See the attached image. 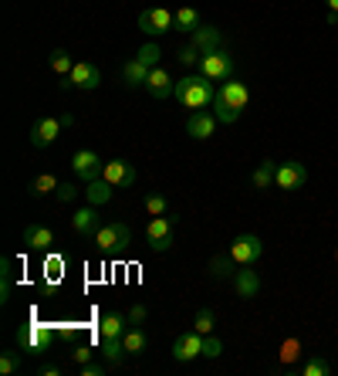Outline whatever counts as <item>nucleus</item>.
<instances>
[{
  "instance_id": "nucleus-40",
  "label": "nucleus",
  "mask_w": 338,
  "mask_h": 376,
  "mask_svg": "<svg viewBox=\"0 0 338 376\" xmlns=\"http://www.w3.org/2000/svg\"><path fill=\"white\" fill-rule=\"evenodd\" d=\"M71 360H75L78 366L92 363V346H71Z\"/></svg>"
},
{
  "instance_id": "nucleus-23",
  "label": "nucleus",
  "mask_w": 338,
  "mask_h": 376,
  "mask_svg": "<svg viewBox=\"0 0 338 376\" xmlns=\"http://www.w3.org/2000/svg\"><path fill=\"white\" fill-rule=\"evenodd\" d=\"M274 176H277V163H274V159H264L261 166L254 170L250 183H254V190H267L271 183H274Z\"/></svg>"
},
{
  "instance_id": "nucleus-34",
  "label": "nucleus",
  "mask_w": 338,
  "mask_h": 376,
  "mask_svg": "<svg viewBox=\"0 0 338 376\" xmlns=\"http://www.w3.org/2000/svg\"><path fill=\"white\" fill-rule=\"evenodd\" d=\"M200 58H203V51H200L197 45L180 47V55H176V62L183 64V68H190V64H200Z\"/></svg>"
},
{
  "instance_id": "nucleus-8",
  "label": "nucleus",
  "mask_w": 338,
  "mask_h": 376,
  "mask_svg": "<svg viewBox=\"0 0 338 376\" xmlns=\"http://www.w3.org/2000/svg\"><path fill=\"white\" fill-rule=\"evenodd\" d=\"M71 85H75V89H85V92H92V89L102 85V72H98L92 62H75L68 81H62V89H71Z\"/></svg>"
},
{
  "instance_id": "nucleus-20",
  "label": "nucleus",
  "mask_w": 338,
  "mask_h": 376,
  "mask_svg": "<svg viewBox=\"0 0 338 376\" xmlns=\"http://www.w3.org/2000/svg\"><path fill=\"white\" fill-rule=\"evenodd\" d=\"M122 79H125V85H129V89H139V85H146V79H149V64H142L139 58L125 62Z\"/></svg>"
},
{
  "instance_id": "nucleus-31",
  "label": "nucleus",
  "mask_w": 338,
  "mask_h": 376,
  "mask_svg": "<svg viewBox=\"0 0 338 376\" xmlns=\"http://www.w3.org/2000/svg\"><path fill=\"white\" fill-rule=\"evenodd\" d=\"M214 326H216V315L210 312V309H200V312H197V319H193V329L200 332V336H210V332H214Z\"/></svg>"
},
{
  "instance_id": "nucleus-32",
  "label": "nucleus",
  "mask_w": 338,
  "mask_h": 376,
  "mask_svg": "<svg viewBox=\"0 0 338 376\" xmlns=\"http://www.w3.org/2000/svg\"><path fill=\"white\" fill-rule=\"evenodd\" d=\"M136 58H139L142 64H149V68H159V58H163V51H159V45H153V41H149V45L139 47Z\"/></svg>"
},
{
  "instance_id": "nucleus-24",
  "label": "nucleus",
  "mask_w": 338,
  "mask_h": 376,
  "mask_svg": "<svg viewBox=\"0 0 338 376\" xmlns=\"http://www.w3.org/2000/svg\"><path fill=\"white\" fill-rule=\"evenodd\" d=\"M98 332H102V339H119V336L125 332V315H119V312L102 315V326H98Z\"/></svg>"
},
{
  "instance_id": "nucleus-35",
  "label": "nucleus",
  "mask_w": 338,
  "mask_h": 376,
  "mask_svg": "<svg viewBox=\"0 0 338 376\" xmlns=\"http://www.w3.org/2000/svg\"><path fill=\"white\" fill-rule=\"evenodd\" d=\"M214 115L220 119V123H237L240 119V112H233L227 102H220V98H214Z\"/></svg>"
},
{
  "instance_id": "nucleus-48",
  "label": "nucleus",
  "mask_w": 338,
  "mask_h": 376,
  "mask_svg": "<svg viewBox=\"0 0 338 376\" xmlns=\"http://www.w3.org/2000/svg\"><path fill=\"white\" fill-rule=\"evenodd\" d=\"M325 4H328V11H335L338 14V0H325Z\"/></svg>"
},
{
  "instance_id": "nucleus-15",
  "label": "nucleus",
  "mask_w": 338,
  "mask_h": 376,
  "mask_svg": "<svg viewBox=\"0 0 338 376\" xmlns=\"http://www.w3.org/2000/svg\"><path fill=\"white\" fill-rule=\"evenodd\" d=\"M146 89H149V95H153L156 102H163V98H169V95L176 92V81L169 79V72L163 68V64H159V68H149Z\"/></svg>"
},
{
  "instance_id": "nucleus-43",
  "label": "nucleus",
  "mask_w": 338,
  "mask_h": 376,
  "mask_svg": "<svg viewBox=\"0 0 338 376\" xmlns=\"http://www.w3.org/2000/svg\"><path fill=\"white\" fill-rule=\"evenodd\" d=\"M129 322H132V326H142V322H146V309H142V305H132V309H129Z\"/></svg>"
},
{
  "instance_id": "nucleus-29",
  "label": "nucleus",
  "mask_w": 338,
  "mask_h": 376,
  "mask_svg": "<svg viewBox=\"0 0 338 376\" xmlns=\"http://www.w3.org/2000/svg\"><path fill=\"white\" fill-rule=\"evenodd\" d=\"M58 187H62V183H58L51 173H41V176L31 183V197H47V193H54Z\"/></svg>"
},
{
  "instance_id": "nucleus-30",
  "label": "nucleus",
  "mask_w": 338,
  "mask_h": 376,
  "mask_svg": "<svg viewBox=\"0 0 338 376\" xmlns=\"http://www.w3.org/2000/svg\"><path fill=\"white\" fill-rule=\"evenodd\" d=\"M71 68H75V62L68 58V51H62V47H58V51H51V72H54V75H64V79H68V75H71Z\"/></svg>"
},
{
  "instance_id": "nucleus-11",
  "label": "nucleus",
  "mask_w": 338,
  "mask_h": 376,
  "mask_svg": "<svg viewBox=\"0 0 338 376\" xmlns=\"http://www.w3.org/2000/svg\"><path fill=\"white\" fill-rule=\"evenodd\" d=\"M216 98H220V102H227L233 112H244V109H247V102H250V92H247L244 81L227 79L223 85H220V89H216Z\"/></svg>"
},
{
  "instance_id": "nucleus-45",
  "label": "nucleus",
  "mask_w": 338,
  "mask_h": 376,
  "mask_svg": "<svg viewBox=\"0 0 338 376\" xmlns=\"http://www.w3.org/2000/svg\"><path fill=\"white\" fill-rule=\"evenodd\" d=\"M281 356H284V360H294V356H298V343H284V353H281Z\"/></svg>"
},
{
  "instance_id": "nucleus-21",
  "label": "nucleus",
  "mask_w": 338,
  "mask_h": 376,
  "mask_svg": "<svg viewBox=\"0 0 338 376\" xmlns=\"http://www.w3.org/2000/svg\"><path fill=\"white\" fill-rule=\"evenodd\" d=\"M173 237V220L163 214V217H153L149 220V227H146V241L156 244V241H169Z\"/></svg>"
},
{
  "instance_id": "nucleus-39",
  "label": "nucleus",
  "mask_w": 338,
  "mask_h": 376,
  "mask_svg": "<svg viewBox=\"0 0 338 376\" xmlns=\"http://www.w3.org/2000/svg\"><path fill=\"white\" fill-rule=\"evenodd\" d=\"M305 376H328L332 373V363H325V360H311L305 363V370H301Z\"/></svg>"
},
{
  "instance_id": "nucleus-26",
  "label": "nucleus",
  "mask_w": 338,
  "mask_h": 376,
  "mask_svg": "<svg viewBox=\"0 0 338 376\" xmlns=\"http://www.w3.org/2000/svg\"><path fill=\"white\" fill-rule=\"evenodd\" d=\"M122 343H125V353H129V356H142L149 339H146V332H142V329H125Z\"/></svg>"
},
{
  "instance_id": "nucleus-1",
  "label": "nucleus",
  "mask_w": 338,
  "mask_h": 376,
  "mask_svg": "<svg viewBox=\"0 0 338 376\" xmlns=\"http://www.w3.org/2000/svg\"><path fill=\"white\" fill-rule=\"evenodd\" d=\"M176 98H180V106L183 109H206L210 102L216 98V89L210 85V79L206 75H186L183 81H176Z\"/></svg>"
},
{
  "instance_id": "nucleus-4",
  "label": "nucleus",
  "mask_w": 338,
  "mask_h": 376,
  "mask_svg": "<svg viewBox=\"0 0 338 376\" xmlns=\"http://www.w3.org/2000/svg\"><path fill=\"white\" fill-rule=\"evenodd\" d=\"M231 258L237 261V265H257V261L264 258V241H261L257 234H240V237H233Z\"/></svg>"
},
{
  "instance_id": "nucleus-19",
  "label": "nucleus",
  "mask_w": 338,
  "mask_h": 376,
  "mask_svg": "<svg viewBox=\"0 0 338 376\" xmlns=\"http://www.w3.org/2000/svg\"><path fill=\"white\" fill-rule=\"evenodd\" d=\"M193 45L206 55V51H216V47L223 45V34L216 31V28H210V24H200V28L193 31Z\"/></svg>"
},
{
  "instance_id": "nucleus-41",
  "label": "nucleus",
  "mask_w": 338,
  "mask_h": 376,
  "mask_svg": "<svg viewBox=\"0 0 338 376\" xmlns=\"http://www.w3.org/2000/svg\"><path fill=\"white\" fill-rule=\"evenodd\" d=\"M54 197H58V200H62V204H68V200H75V197H78L75 183H62V187L54 190Z\"/></svg>"
},
{
  "instance_id": "nucleus-46",
  "label": "nucleus",
  "mask_w": 338,
  "mask_h": 376,
  "mask_svg": "<svg viewBox=\"0 0 338 376\" xmlns=\"http://www.w3.org/2000/svg\"><path fill=\"white\" fill-rule=\"evenodd\" d=\"M173 248V237L169 241H156V244H149V251H169Z\"/></svg>"
},
{
  "instance_id": "nucleus-5",
  "label": "nucleus",
  "mask_w": 338,
  "mask_h": 376,
  "mask_svg": "<svg viewBox=\"0 0 338 376\" xmlns=\"http://www.w3.org/2000/svg\"><path fill=\"white\" fill-rule=\"evenodd\" d=\"M173 11H166V7H149V11H142L139 14V31L149 34V38H159V34L173 31Z\"/></svg>"
},
{
  "instance_id": "nucleus-33",
  "label": "nucleus",
  "mask_w": 338,
  "mask_h": 376,
  "mask_svg": "<svg viewBox=\"0 0 338 376\" xmlns=\"http://www.w3.org/2000/svg\"><path fill=\"white\" fill-rule=\"evenodd\" d=\"M146 210H149V217H163L169 210V200L163 193H149V197H146Z\"/></svg>"
},
{
  "instance_id": "nucleus-27",
  "label": "nucleus",
  "mask_w": 338,
  "mask_h": 376,
  "mask_svg": "<svg viewBox=\"0 0 338 376\" xmlns=\"http://www.w3.org/2000/svg\"><path fill=\"white\" fill-rule=\"evenodd\" d=\"M206 271H210L214 278L223 282V278H233V275H237V261H233V258H210Z\"/></svg>"
},
{
  "instance_id": "nucleus-37",
  "label": "nucleus",
  "mask_w": 338,
  "mask_h": 376,
  "mask_svg": "<svg viewBox=\"0 0 338 376\" xmlns=\"http://www.w3.org/2000/svg\"><path fill=\"white\" fill-rule=\"evenodd\" d=\"M0 271H4L0 275V302H7V295H11V261L7 258L0 261Z\"/></svg>"
},
{
  "instance_id": "nucleus-38",
  "label": "nucleus",
  "mask_w": 338,
  "mask_h": 376,
  "mask_svg": "<svg viewBox=\"0 0 338 376\" xmlns=\"http://www.w3.org/2000/svg\"><path fill=\"white\" fill-rule=\"evenodd\" d=\"M17 370H21V356H17V353H4V356H0V373L11 376V373H17Z\"/></svg>"
},
{
  "instance_id": "nucleus-10",
  "label": "nucleus",
  "mask_w": 338,
  "mask_h": 376,
  "mask_svg": "<svg viewBox=\"0 0 338 376\" xmlns=\"http://www.w3.org/2000/svg\"><path fill=\"white\" fill-rule=\"evenodd\" d=\"M62 119H54V115H45V119H37V123L31 125V146H37V149H45V146H51V142L62 136Z\"/></svg>"
},
{
  "instance_id": "nucleus-47",
  "label": "nucleus",
  "mask_w": 338,
  "mask_h": 376,
  "mask_svg": "<svg viewBox=\"0 0 338 376\" xmlns=\"http://www.w3.org/2000/svg\"><path fill=\"white\" fill-rule=\"evenodd\" d=\"M58 373H62L58 366H41V376H58Z\"/></svg>"
},
{
  "instance_id": "nucleus-6",
  "label": "nucleus",
  "mask_w": 338,
  "mask_h": 376,
  "mask_svg": "<svg viewBox=\"0 0 338 376\" xmlns=\"http://www.w3.org/2000/svg\"><path fill=\"white\" fill-rule=\"evenodd\" d=\"M71 170H75L78 180L92 183V180H98V176H102L105 163H102V156H98L95 149H78L75 156H71Z\"/></svg>"
},
{
  "instance_id": "nucleus-12",
  "label": "nucleus",
  "mask_w": 338,
  "mask_h": 376,
  "mask_svg": "<svg viewBox=\"0 0 338 376\" xmlns=\"http://www.w3.org/2000/svg\"><path fill=\"white\" fill-rule=\"evenodd\" d=\"M197 356H203V336L197 329L183 332V336L173 343V360H176V363H190V360H197Z\"/></svg>"
},
{
  "instance_id": "nucleus-17",
  "label": "nucleus",
  "mask_w": 338,
  "mask_h": 376,
  "mask_svg": "<svg viewBox=\"0 0 338 376\" xmlns=\"http://www.w3.org/2000/svg\"><path fill=\"white\" fill-rule=\"evenodd\" d=\"M24 244H28L31 251H51L54 234L47 231L45 224H28V227H24Z\"/></svg>"
},
{
  "instance_id": "nucleus-13",
  "label": "nucleus",
  "mask_w": 338,
  "mask_h": 376,
  "mask_svg": "<svg viewBox=\"0 0 338 376\" xmlns=\"http://www.w3.org/2000/svg\"><path fill=\"white\" fill-rule=\"evenodd\" d=\"M102 180H108L112 187H132L136 183V166L125 163V159H108L105 170H102Z\"/></svg>"
},
{
  "instance_id": "nucleus-22",
  "label": "nucleus",
  "mask_w": 338,
  "mask_h": 376,
  "mask_svg": "<svg viewBox=\"0 0 338 376\" xmlns=\"http://www.w3.org/2000/svg\"><path fill=\"white\" fill-rule=\"evenodd\" d=\"M112 183H108V180H102V176H98V180H92V183H88V190H85V197H88V204H95V207H102V204H108V200H112Z\"/></svg>"
},
{
  "instance_id": "nucleus-42",
  "label": "nucleus",
  "mask_w": 338,
  "mask_h": 376,
  "mask_svg": "<svg viewBox=\"0 0 338 376\" xmlns=\"http://www.w3.org/2000/svg\"><path fill=\"white\" fill-rule=\"evenodd\" d=\"M45 275H51V278L58 282V278H62V258H47V261H45Z\"/></svg>"
},
{
  "instance_id": "nucleus-36",
  "label": "nucleus",
  "mask_w": 338,
  "mask_h": 376,
  "mask_svg": "<svg viewBox=\"0 0 338 376\" xmlns=\"http://www.w3.org/2000/svg\"><path fill=\"white\" fill-rule=\"evenodd\" d=\"M220 353H223V343L216 339L214 332H210V336H203V356H206V360H216Z\"/></svg>"
},
{
  "instance_id": "nucleus-18",
  "label": "nucleus",
  "mask_w": 338,
  "mask_h": 376,
  "mask_svg": "<svg viewBox=\"0 0 338 376\" xmlns=\"http://www.w3.org/2000/svg\"><path fill=\"white\" fill-rule=\"evenodd\" d=\"M233 288H237V298H257V292H261V275H257V271H237V275H233Z\"/></svg>"
},
{
  "instance_id": "nucleus-7",
  "label": "nucleus",
  "mask_w": 338,
  "mask_h": 376,
  "mask_svg": "<svg viewBox=\"0 0 338 376\" xmlns=\"http://www.w3.org/2000/svg\"><path fill=\"white\" fill-rule=\"evenodd\" d=\"M17 343L24 346V349H47V346L54 343V329L47 326V322H31V326H24V329L17 332Z\"/></svg>"
},
{
  "instance_id": "nucleus-44",
  "label": "nucleus",
  "mask_w": 338,
  "mask_h": 376,
  "mask_svg": "<svg viewBox=\"0 0 338 376\" xmlns=\"http://www.w3.org/2000/svg\"><path fill=\"white\" fill-rule=\"evenodd\" d=\"M81 373H85V376H102V373H105V366H98V363H85V366H81Z\"/></svg>"
},
{
  "instance_id": "nucleus-28",
  "label": "nucleus",
  "mask_w": 338,
  "mask_h": 376,
  "mask_svg": "<svg viewBox=\"0 0 338 376\" xmlns=\"http://www.w3.org/2000/svg\"><path fill=\"white\" fill-rule=\"evenodd\" d=\"M102 356H105V360L112 363V366H119V363H122L125 356H129V353H125L122 336H119V339H102Z\"/></svg>"
},
{
  "instance_id": "nucleus-9",
  "label": "nucleus",
  "mask_w": 338,
  "mask_h": 376,
  "mask_svg": "<svg viewBox=\"0 0 338 376\" xmlns=\"http://www.w3.org/2000/svg\"><path fill=\"white\" fill-rule=\"evenodd\" d=\"M305 180H308L305 163L291 159V163H281V166H277L274 187H277V190H301V187H305Z\"/></svg>"
},
{
  "instance_id": "nucleus-14",
  "label": "nucleus",
  "mask_w": 338,
  "mask_h": 376,
  "mask_svg": "<svg viewBox=\"0 0 338 376\" xmlns=\"http://www.w3.org/2000/svg\"><path fill=\"white\" fill-rule=\"evenodd\" d=\"M216 119L214 112H203V109H197V112H190V119H186V132L193 136V139H210L216 132Z\"/></svg>"
},
{
  "instance_id": "nucleus-16",
  "label": "nucleus",
  "mask_w": 338,
  "mask_h": 376,
  "mask_svg": "<svg viewBox=\"0 0 338 376\" xmlns=\"http://www.w3.org/2000/svg\"><path fill=\"white\" fill-rule=\"evenodd\" d=\"M71 227H75V234L92 237L95 231H98V210H95V204L75 210V217H71Z\"/></svg>"
},
{
  "instance_id": "nucleus-2",
  "label": "nucleus",
  "mask_w": 338,
  "mask_h": 376,
  "mask_svg": "<svg viewBox=\"0 0 338 376\" xmlns=\"http://www.w3.org/2000/svg\"><path fill=\"white\" fill-rule=\"evenodd\" d=\"M95 244L98 251H105V254H119L132 244V231H129V224L122 220H112V224H98V231H95Z\"/></svg>"
},
{
  "instance_id": "nucleus-3",
  "label": "nucleus",
  "mask_w": 338,
  "mask_h": 376,
  "mask_svg": "<svg viewBox=\"0 0 338 376\" xmlns=\"http://www.w3.org/2000/svg\"><path fill=\"white\" fill-rule=\"evenodd\" d=\"M200 72L206 75L210 81H227V79H233V58L223 51V47H216V51H206L200 58Z\"/></svg>"
},
{
  "instance_id": "nucleus-25",
  "label": "nucleus",
  "mask_w": 338,
  "mask_h": 376,
  "mask_svg": "<svg viewBox=\"0 0 338 376\" xmlns=\"http://www.w3.org/2000/svg\"><path fill=\"white\" fill-rule=\"evenodd\" d=\"M200 28V14L193 11V7H180L176 11V17H173V31H197Z\"/></svg>"
}]
</instances>
